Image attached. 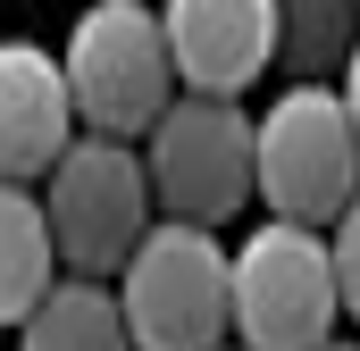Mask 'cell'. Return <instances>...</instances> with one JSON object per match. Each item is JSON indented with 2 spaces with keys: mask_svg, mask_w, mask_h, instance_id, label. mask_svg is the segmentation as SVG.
<instances>
[{
  "mask_svg": "<svg viewBox=\"0 0 360 351\" xmlns=\"http://www.w3.org/2000/svg\"><path fill=\"white\" fill-rule=\"evenodd\" d=\"M352 176H360V126H352L344 76L335 84H285L252 117V192L269 201V218L335 226L352 209Z\"/></svg>",
  "mask_w": 360,
  "mask_h": 351,
  "instance_id": "obj_1",
  "label": "cell"
},
{
  "mask_svg": "<svg viewBox=\"0 0 360 351\" xmlns=\"http://www.w3.org/2000/svg\"><path fill=\"white\" fill-rule=\"evenodd\" d=\"M344 318L352 310L327 267V226L269 218L243 234V251H226V335H243V351H319Z\"/></svg>",
  "mask_w": 360,
  "mask_h": 351,
  "instance_id": "obj_2",
  "label": "cell"
},
{
  "mask_svg": "<svg viewBox=\"0 0 360 351\" xmlns=\"http://www.w3.org/2000/svg\"><path fill=\"white\" fill-rule=\"evenodd\" d=\"M51 59H59L68 109H76V134L143 143V126L176 100V67H168L151 0H92L68 25V51H51Z\"/></svg>",
  "mask_w": 360,
  "mask_h": 351,
  "instance_id": "obj_3",
  "label": "cell"
},
{
  "mask_svg": "<svg viewBox=\"0 0 360 351\" xmlns=\"http://www.w3.org/2000/svg\"><path fill=\"white\" fill-rule=\"evenodd\" d=\"M117 318L134 351H218L226 343V243L218 226L151 218L117 267Z\"/></svg>",
  "mask_w": 360,
  "mask_h": 351,
  "instance_id": "obj_4",
  "label": "cell"
},
{
  "mask_svg": "<svg viewBox=\"0 0 360 351\" xmlns=\"http://www.w3.org/2000/svg\"><path fill=\"white\" fill-rule=\"evenodd\" d=\"M143 184L151 209L176 226H226L252 201V109L243 100H210L184 92L143 126Z\"/></svg>",
  "mask_w": 360,
  "mask_h": 351,
  "instance_id": "obj_5",
  "label": "cell"
},
{
  "mask_svg": "<svg viewBox=\"0 0 360 351\" xmlns=\"http://www.w3.org/2000/svg\"><path fill=\"white\" fill-rule=\"evenodd\" d=\"M42 226H51V251L76 267V276H117L126 251L143 243V226L160 218L151 209V184L134 143H109V134H76L51 168H42Z\"/></svg>",
  "mask_w": 360,
  "mask_h": 351,
  "instance_id": "obj_6",
  "label": "cell"
},
{
  "mask_svg": "<svg viewBox=\"0 0 360 351\" xmlns=\"http://www.w3.org/2000/svg\"><path fill=\"white\" fill-rule=\"evenodd\" d=\"M184 92L243 100L276 59V0H151Z\"/></svg>",
  "mask_w": 360,
  "mask_h": 351,
  "instance_id": "obj_7",
  "label": "cell"
},
{
  "mask_svg": "<svg viewBox=\"0 0 360 351\" xmlns=\"http://www.w3.org/2000/svg\"><path fill=\"white\" fill-rule=\"evenodd\" d=\"M76 143V109L59 59L42 42H0V184H42V168Z\"/></svg>",
  "mask_w": 360,
  "mask_h": 351,
  "instance_id": "obj_8",
  "label": "cell"
},
{
  "mask_svg": "<svg viewBox=\"0 0 360 351\" xmlns=\"http://www.w3.org/2000/svg\"><path fill=\"white\" fill-rule=\"evenodd\" d=\"M17 351H134V343L101 276H51L42 301L17 318Z\"/></svg>",
  "mask_w": 360,
  "mask_h": 351,
  "instance_id": "obj_9",
  "label": "cell"
},
{
  "mask_svg": "<svg viewBox=\"0 0 360 351\" xmlns=\"http://www.w3.org/2000/svg\"><path fill=\"white\" fill-rule=\"evenodd\" d=\"M51 267H59V251H51V226H42L34 184H0V326H17L42 301Z\"/></svg>",
  "mask_w": 360,
  "mask_h": 351,
  "instance_id": "obj_10",
  "label": "cell"
},
{
  "mask_svg": "<svg viewBox=\"0 0 360 351\" xmlns=\"http://www.w3.org/2000/svg\"><path fill=\"white\" fill-rule=\"evenodd\" d=\"M352 59V0H276V59L293 84H335Z\"/></svg>",
  "mask_w": 360,
  "mask_h": 351,
  "instance_id": "obj_11",
  "label": "cell"
},
{
  "mask_svg": "<svg viewBox=\"0 0 360 351\" xmlns=\"http://www.w3.org/2000/svg\"><path fill=\"white\" fill-rule=\"evenodd\" d=\"M319 351H352V343H319Z\"/></svg>",
  "mask_w": 360,
  "mask_h": 351,
  "instance_id": "obj_12",
  "label": "cell"
},
{
  "mask_svg": "<svg viewBox=\"0 0 360 351\" xmlns=\"http://www.w3.org/2000/svg\"><path fill=\"white\" fill-rule=\"evenodd\" d=\"M218 351H226V343H218Z\"/></svg>",
  "mask_w": 360,
  "mask_h": 351,
  "instance_id": "obj_13",
  "label": "cell"
}]
</instances>
